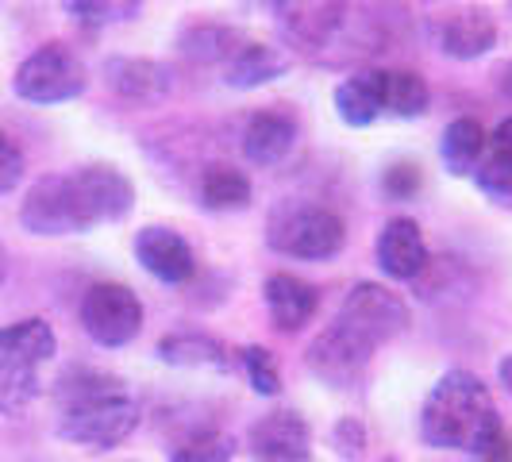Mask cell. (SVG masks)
Listing matches in <instances>:
<instances>
[{
    "mask_svg": "<svg viewBox=\"0 0 512 462\" xmlns=\"http://www.w3.org/2000/svg\"><path fill=\"white\" fill-rule=\"evenodd\" d=\"M135 208V185L116 166H77L43 174L24 193L20 224L31 235H85L97 224H116Z\"/></svg>",
    "mask_w": 512,
    "mask_h": 462,
    "instance_id": "obj_1",
    "label": "cell"
},
{
    "mask_svg": "<svg viewBox=\"0 0 512 462\" xmlns=\"http://www.w3.org/2000/svg\"><path fill=\"white\" fill-rule=\"evenodd\" d=\"M420 436L428 447L482 455L486 462H505L512 455L501 432V412L486 382L470 370H451L432 385L420 409Z\"/></svg>",
    "mask_w": 512,
    "mask_h": 462,
    "instance_id": "obj_2",
    "label": "cell"
},
{
    "mask_svg": "<svg viewBox=\"0 0 512 462\" xmlns=\"http://www.w3.org/2000/svg\"><path fill=\"white\" fill-rule=\"evenodd\" d=\"M139 428V405L120 378L74 370L58 382V436L108 451Z\"/></svg>",
    "mask_w": 512,
    "mask_h": 462,
    "instance_id": "obj_3",
    "label": "cell"
},
{
    "mask_svg": "<svg viewBox=\"0 0 512 462\" xmlns=\"http://www.w3.org/2000/svg\"><path fill=\"white\" fill-rule=\"evenodd\" d=\"M266 243L285 258H305L320 262L343 251L347 243V224L343 216L328 205L312 201H278L266 220Z\"/></svg>",
    "mask_w": 512,
    "mask_h": 462,
    "instance_id": "obj_4",
    "label": "cell"
},
{
    "mask_svg": "<svg viewBox=\"0 0 512 462\" xmlns=\"http://www.w3.org/2000/svg\"><path fill=\"white\" fill-rule=\"evenodd\" d=\"M424 27L439 51L455 62H474L497 47V20L493 12L470 0H428Z\"/></svg>",
    "mask_w": 512,
    "mask_h": 462,
    "instance_id": "obj_5",
    "label": "cell"
},
{
    "mask_svg": "<svg viewBox=\"0 0 512 462\" xmlns=\"http://www.w3.org/2000/svg\"><path fill=\"white\" fill-rule=\"evenodd\" d=\"M85 85H89L85 62L66 43H43V47H35L16 66V77H12L16 97L31 104L74 101V97L85 93Z\"/></svg>",
    "mask_w": 512,
    "mask_h": 462,
    "instance_id": "obj_6",
    "label": "cell"
},
{
    "mask_svg": "<svg viewBox=\"0 0 512 462\" xmlns=\"http://www.w3.org/2000/svg\"><path fill=\"white\" fill-rule=\"evenodd\" d=\"M335 324H343L347 332H355L378 351L382 343L397 339V335L409 328V305L389 285L359 282L351 285V293L343 297Z\"/></svg>",
    "mask_w": 512,
    "mask_h": 462,
    "instance_id": "obj_7",
    "label": "cell"
},
{
    "mask_svg": "<svg viewBox=\"0 0 512 462\" xmlns=\"http://www.w3.org/2000/svg\"><path fill=\"white\" fill-rule=\"evenodd\" d=\"M81 328L101 347H124L143 328V301L120 282H97L81 297Z\"/></svg>",
    "mask_w": 512,
    "mask_h": 462,
    "instance_id": "obj_8",
    "label": "cell"
},
{
    "mask_svg": "<svg viewBox=\"0 0 512 462\" xmlns=\"http://www.w3.org/2000/svg\"><path fill=\"white\" fill-rule=\"evenodd\" d=\"M351 4L355 0H282L274 8V16H278V31L289 43V51L316 62L320 54L328 51L335 31L343 27Z\"/></svg>",
    "mask_w": 512,
    "mask_h": 462,
    "instance_id": "obj_9",
    "label": "cell"
},
{
    "mask_svg": "<svg viewBox=\"0 0 512 462\" xmlns=\"http://www.w3.org/2000/svg\"><path fill=\"white\" fill-rule=\"evenodd\" d=\"M370 359H374V347L355 332H347L343 324H335V320L308 343L305 351L308 370L320 382L335 385V389H347V385L359 382V374L370 366Z\"/></svg>",
    "mask_w": 512,
    "mask_h": 462,
    "instance_id": "obj_10",
    "label": "cell"
},
{
    "mask_svg": "<svg viewBox=\"0 0 512 462\" xmlns=\"http://www.w3.org/2000/svg\"><path fill=\"white\" fill-rule=\"evenodd\" d=\"M251 459L255 462H308L312 455V432L308 420L293 409H274L251 424Z\"/></svg>",
    "mask_w": 512,
    "mask_h": 462,
    "instance_id": "obj_11",
    "label": "cell"
},
{
    "mask_svg": "<svg viewBox=\"0 0 512 462\" xmlns=\"http://www.w3.org/2000/svg\"><path fill=\"white\" fill-rule=\"evenodd\" d=\"M135 258L151 278L166 285H185L197 274V255L189 239L166 224H147L135 235Z\"/></svg>",
    "mask_w": 512,
    "mask_h": 462,
    "instance_id": "obj_12",
    "label": "cell"
},
{
    "mask_svg": "<svg viewBox=\"0 0 512 462\" xmlns=\"http://www.w3.org/2000/svg\"><path fill=\"white\" fill-rule=\"evenodd\" d=\"M374 255H378V266H382L393 282H420V274L432 266L424 231H420V224L412 216H393L378 231Z\"/></svg>",
    "mask_w": 512,
    "mask_h": 462,
    "instance_id": "obj_13",
    "label": "cell"
},
{
    "mask_svg": "<svg viewBox=\"0 0 512 462\" xmlns=\"http://www.w3.org/2000/svg\"><path fill=\"white\" fill-rule=\"evenodd\" d=\"M104 81L116 97L131 104H158L174 89V70L154 58H108L104 62Z\"/></svg>",
    "mask_w": 512,
    "mask_h": 462,
    "instance_id": "obj_14",
    "label": "cell"
},
{
    "mask_svg": "<svg viewBox=\"0 0 512 462\" xmlns=\"http://www.w3.org/2000/svg\"><path fill=\"white\" fill-rule=\"evenodd\" d=\"M262 297H266L270 320L278 332H301L320 308L316 285L297 278V274H270L262 285Z\"/></svg>",
    "mask_w": 512,
    "mask_h": 462,
    "instance_id": "obj_15",
    "label": "cell"
},
{
    "mask_svg": "<svg viewBox=\"0 0 512 462\" xmlns=\"http://www.w3.org/2000/svg\"><path fill=\"white\" fill-rule=\"evenodd\" d=\"M297 143V120L278 108H262L243 128V154L255 166H278Z\"/></svg>",
    "mask_w": 512,
    "mask_h": 462,
    "instance_id": "obj_16",
    "label": "cell"
},
{
    "mask_svg": "<svg viewBox=\"0 0 512 462\" xmlns=\"http://www.w3.org/2000/svg\"><path fill=\"white\" fill-rule=\"evenodd\" d=\"M335 112L347 128H370L385 116V70H355L335 85Z\"/></svg>",
    "mask_w": 512,
    "mask_h": 462,
    "instance_id": "obj_17",
    "label": "cell"
},
{
    "mask_svg": "<svg viewBox=\"0 0 512 462\" xmlns=\"http://www.w3.org/2000/svg\"><path fill=\"white\" fill-rule=\"evenodd\" d=\"M289 66H293V54L289 51L247 39L239 51L231 54L228 66H224V81H228L231 89H258V85L278 81Z\"/></svg>",
    "mask_w": 512,
    "mask_h": 462,
    "instance_id": "obj_18",
    "label": "cell"
},
{
    "mask_svg": "<svg viewBox=\"0 0 512 462\" xmlns=\"http://www.w3.org/2000/svg\"><path fill=\"white\" fill-rule=\"evenodd\" d=\"M439 154L447 162V170L455 178H466L482 166V158L489 154V135L486 128L474 120V116H459L451 120L447 131H443V143H439Z\"/></svg>",
    "mask_w": 512,
    "mask_h": 462,
    "instance_id": "obj_19",
    "label": "cell"
},
{
    "mask_svg": "<svg viewBox=\"0 0 512 462\" xmlns=\"http://www.w3.org/2000/svg\"><path fill=\"white\" fill-rule=\"evenodd\" d=\"M54 351H58V335L43 316H27V320L0 328V355L4 359L39 366V362L54 359Z\"/></svg>",
    "mask_w": 512,
    "mask_h": 462,
    "instance_id": "obj_20",
    "label": "cell"
},
{
    "mask_svg": "<svg viewBox=\"0 0 512 462\" xmlns=\"http://www.w3.org/2000/svg\"><path fill=\"white\" fill-rule=\"evenodd\" d=\"M197 197L201 205L212 208V212H235V208H247L255 189H251V178L243 170H235L228 162H212L201 170V181H197Z\"/></svg>",
    "mask_w": 512,
    "mask_h": 462,
    "instance_id": "obj_21",
    "label": "cell"
},
{
    "mask_svg": "<svg viewBox=\"0 0 512 462\" xmlns=\"http://www.w3.org/2000/svg\"><path fill=\"white\" fill-rule=\"evenodd\" d=\"M247 43V35L231 24H193L178 35V51L189 62H224L228 66L231 54Z\"/></svg>",
    "mask_w": 512,
    "mask_h": 462,
    "instance_id": "obj_22",
    "label": "cell"
},
{
    "mask_svg": "<svg viewBox=\"0 0 512 462\" xmlns=\"http://www.w3.org/2000/svg\"><path fill=\"white\" fill-rule=\"evenodd\" d=\"M158 359L170 362V366H208V370H224L231 366V351L220 343V339H212V335H201V332H178V335H166L162 343H158Z\"/></svg>",
    "mask_w": 512,
    "mask_h": 462,
    "instance_id": "obj_23",
    "label": "cell"
},
{
    "mask_svg": "<svg viewBox=\"0 0 512 462\" xmlns=\"http://www.w3.org/2000/svg\"><path fill=\"white\" fill-rule=\"evenodd\" d=\"M432 104V89L416 70H385V116L389 120H416Z\"/></svg>",
    "mask_w": 512,
    "mask_h": 462,
    "instance_id": "obj_24",
    "label": "cell"
},
{
    "mask_svg": "<svg viewBox=\"0 0 512 462\" xmlns=\"http://www.w3.org/2000/svg\"><path fill=\"white\" fill-rule=\"evenodd\" d=\"M39 389H43V382H39V370L35 366L0 355V412L27 409L39 397Z\"/></svg>",
    "mask_w": 512,
    "mask_h": 462,
    "instance_id": "obj_25",
    "label": "cell"
},
{
    "mask_svg": "<svg viewBox=\"0 0 512 462\" xmlns=\"http://www.w3.org/2000/svg\"><path fill=\"white\" fill-rule=\"evenodd\" d=\"M474 185L482 189V197H489L493 205L512 208V154L493 147L482 158V166L474 170Z\"/></svg>",
    "mask_w": 512,
    "mask_h": 462,
    "instance_id": "obj_26",
    "label": "cell"
},
{
    "mask_svg": "<svg viewBox=\"0 0 512 462\" xmlns=\"http://www.w3.org/2000/svg\"><path fill=\"white\" fill-rule=\"evenodd\" d=\"M235 459V439L228 432H197L170 455V462H231Z\"/></svg>",
    "mask_w": 512,
    "mask_h": 462,
    "instance_id": "obj_27",
    "label": "cell"
},
{
    "mask_svg": "<svg viewBox=\"0 0 512 462\" xmlns=\"http://www.w3.org/2000/svg\"><path fill=\"white\" fill-rule=\"evenodd\" d=\"M239 359H243V366H247V378H251V385H255V393L274 397V393L282 389L278 362L270 359V351H266V347H243V351H239Z\"/></svg>",
    "mask_w": 512,
    "mask_h": 462,
    "instance_id": "obj_28",
    "label": "cell"
},
{
    "mask_svg": "<svg viewBox=\"0 0 512 462\" xmlns=\"http://www.w3.org/2000/svg\"><path fill=\"white\" fill-rule=\"evenodd\" d=\"M382 189L393 201H409V197L420 193V170H416L412 162H393V166L385 170Z\"/></svg>",
    "mask_w": 512,
    "mask_h": 462,
    "instance_id": "obj_29",
    "label": "cell"
},
{
    "mask_svg": "<svg viewBox=\"0 0 512 462\" xmlns=\"http://www.w3.org/2000/svg\"><path fill=\"white\" fill-rule=\"evenodd\" d=\"M24 181V151L12 143V135L0 131V197L12 193Z\"/></svg>",
    "mask_w": 512,
    "mask_h": 462,
    "instance_id": "obj_30",
    "label": "cell"
},
{
    "mask_svg": "<svg viewBox=\"0 0 512 462\" xmlns=\"http://www.w3.org/2000/svg\"><path fill=\"white\" fill-rule=\"evenodd\" d=\"M66 12L81 27H101L112 20V0H66Z\"/></svg>",
    "mask_w": 512,
    "mask_h": 462,
    "instance_id": "obj_31",
    "label": "cell"
},
{
    "mask_svg": "<svg viewBox=\"0 0 512 462\" xmlns=\"http://www.w3.org/2000/svg\"><path fill=\"white\" fill-rule=\"evenodd\" d=\"M493 85H497V93H501L505 101H512V58H505V62L493 70Z\"/></svg>",
    "mask_w": 512,
    "mask_h": 462,
    "instance_id": "obj_32",
    "label": "cell"
},
{
    "mask_svg": "<svg viewBox=\"0 0 512 462\" xmlns=\"http://www.w3.org/2000/svg\"><path fill=\"white\" fill-rule=\"evenodd\" d=\"M493 147L512 154V116H505V120L497 124V131H493Z\"/></svg>",
    "mask_w": 512,
    "mask_h": 462,
    "instance_id": "obj_33",
    "label": "cell"
},
{
    "mask_svg": "<svg viewBox=\"0 0 512 462\" xmlns=\"http://www.w3.org/2000/svg\"><path fill=\"white\" fill-rule=\"evenodd\" d=\"M497 374H501V385H505V389L512 393V355H505V359H501V366H497Z\"/></svg>",
    "mask_w": 512,
    "mask_h": 462,
    "instance_id": "obj_34",
    "label": "cell"
},
{
    "mask_svg": "<svg viewBox=\"0 0 512 462\" xmlns=\"http://www.w3.org/2000/svg\"><path fill=\"white\" fill-rule=\"evenodd\" d=\"M4 278H8V251L0 247V282H4Z\"/></svg>",
    "mask_w": 512,
    "mask_h": 462,
    "instance_id": "obj_35",
    "label": "cell"
},
{
    "mask_svg": "<svg viewBox=\"0 0 512 462\" xmlns=\"http://www.w3.org/2000/svg\"><path fill=\"white\" fill-rule=\"evenodd\" d=\"M258 4H266V8H278V4H282V0H258Z\"/></svg>",
    "mask_w": 512,
    "mask_h": 462,
    "instance_id": "obj_36",
    "label": "cell"
}]
</instances>
